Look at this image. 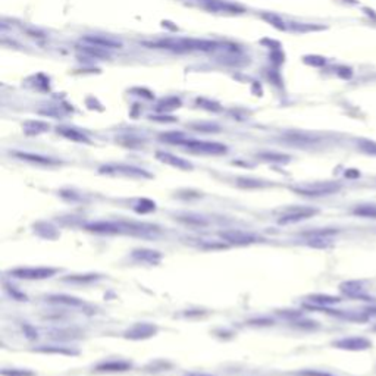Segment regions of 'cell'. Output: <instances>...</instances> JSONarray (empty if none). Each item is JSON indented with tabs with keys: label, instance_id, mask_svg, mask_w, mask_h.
I'll use <instances>...</instances> for the list:
<instances>
[{
	"label": "cell",
	"instance_id": "obj_18",
	"mask_svg": "<svg viewBox=\"0 0 376 376\" xmlns=\"http://www.w3.org/2000/svg\"><path fill=\"white\" fill-rule=\"evenodd\" d=\"M57 133L60 135H63L65 138L71 140V141H77V143H90L88 137L84 135L82 133H80L78 130H74V128H65V127H60L57 128Z\"/></svg>",
	"mask_w": 376,
	"mask_h": 376
},
{
	"label": "cell",
	"instance_id": "obj_3",
	"mask_svg": "<svg viewBox=\"0 0 376 376\" xmlns=\"http://www.w3.org/2000/svg\"><path fill=\"white\" fill-rule=\"evenodd\" d=\"M56 272L54 268H18L10 270V275L19 279H47Z\"/></svg>",
	"mask_w": 376,
	"mask_h": 376
},
{
	"label": "cell",
	"instance_id": "obj_31",
	"mask_svg": "<svg viewBox=\"0 0 376 376\" xmlns=\"http://www.w3.org/2000/svg\"><path fill=\"white\" fill-rule=\"evenodd\" d=\"M207 7H209V9H213V10H228V12H241V10H242V9H240V7H237V6L226 4V3H220V1H217V3H210Z\"/></svg>",
	"mask_w": 376,
	"mask_h": 376
},
{
	"label": "cell",
	"instance_id": "obj_34",
	"mask_svg": "<svg viewBox=\"0 0 376 376\" xmlns=\"http://www.w3.org/2000/svg\"><path fill=\"white\" fill-rule=\"evenodd\" d=\"M298 376H334L328 372H323V371H303V372H298L297 374Z\"/></svg>",
	"mask_w": 376,
	"mask_h": 376
},
{
	"label": "cell",
	"instance_id": "obj_28",
	"mask_svg": "<svg viewBox=\"0 0 376 376\" xmlns=\"http://www.w3.org/2000/svg\"><path fill=\"white\" fill-rule=\"evenodd\" d=\"M237 186L242 188H260L265 187L266 184H263L259 180H251V178H238L237 180Z\"/></svg>",
	"mask_w": 376,
	"mask_h": 376
},
{
	"label": "cell",
	"instance_id": "obj_29",
	"mask_svg": "<svg viewBox=\"0 0 376 376\" xmlns=\"http://www.w3.org/2000/svg\"><path fill=\"white\" fill-rule=\"evenodd\" d=\"M359 149L371 156H376V143L371 141V140H360L359 141Z\"/></svg>",
	"mask_w": 376,
	"mask_h": 376
},
{
	"label": "cell",
	"instance_id": "obj_6",
	"mask_svg": "<svg viewBox=\"0 0 376 376\" xmlns=\"http://www.w3.org/2000/svg\"><path fill=\"white\" fill-rule=\"evenodd\" d=\"M334 347L340 350H349V351H363L372 347V341L365 337H347L341 338L338 341L332 343Z\"/></svg>",
	"mask_w": 376,
	"mask_h": 376
},
{
	"label": "cell",
	"instance_id": "obj_2",
	"mask_svg": "<svg viewBox=\"0 0 376 376\" xmlns=\"http://www.w3.org/2000/svg\"><path fill=\"white\" fill-rule=\"evenodd\" d=\"M181 146H186L188 150L203 155H223L228 152V147L215 141H201V140H184Z\"/></svg>",
	"mask_w": 376,
	"mask_h": 376
},
{
	"label": "cell",
	"instance_id": "obj_35",
	"mask_svg": "<svg viewBox=\"0 0 376 376\" xmlns=\"http://www.w3.org/2000/svg\"><path fill=\"white\" fill-rule=\"evenodd\" d=\"M346 177H347V178H359V177H360V172L356 171V169H349V171L346 172Z\"/></svg>",
	"mask_w": 376,
	"mask_h": 376
},
{
	"label": "cell",
	"instance_id": "obj_14",
	"mask_svg": "<svg viewBox=\"0 0 376 376\" xmlns=\"http://www.w3.org/2000/svg\"><path fill=\"white\" fill-rule=\"evenodd\" d=\"M49 303H54V304H60V306H68V307H84L85 303L81 298L72 297V295H66V294H53L46 297Z\"/></svg>",
	"mask_w": 376,
	"mask_h": 376
},
{
	"label": "cell",
	"instance_id": "obj_8",
	"mask_svg": "<svg viewBox=\"0 0 376 376\" xmlns=\"http://www.w3.org/2000/svg\"><path fill=\"white\" fill-rule=\"evenodd\" d=\"M85 229L93 232H100V234H119L127 231L124 222H106V220L90 222L85 225Z\"/></svg>",
	"mask_w": 376,
	"mask_h": 376
},
{
	"label": "cell",
	"instance_id": "obj_37",
	"mask_svg": "<svg viewBox=\"0 0 376 376\" xmlns=\"http://www.w3.org/2000/svg\"><path fill=\"white\" fill-rule=\"evenodd\" d=\"M363 313L368 315V316H376V307H369V309H366Z\"/></svg>",
	"mask_w": 376,
	"mask_h": 376
},
{
	"label": "cell",
	"instance_id": "obj_38",
	"mask_svg": "<svg viewBox=\"0 0 376 376\" xmlns=\"http://www.w3.org/2000/svg\"><path fill=\"white\" fill-rule=\"evenodd\" d=\"M186 376H212V375H207V374H188Z\"/></svg>",
	"mask_w": 376,
	"mask_h": 376
},
{
	"label": "cell",
	"instance_id": "obj_25",
	"mask_svg": "<svg viewBox=\"0 0 376 376\" xmlns=\"http://www.w3.org/2000/svg\"><path fill=\"white\" fill-rule=\"evenodd\" d=\"M161 140H163L166 143H172V144H183L186 137L183 133H166V134L161 135Z\"/></svg>",
	"mask_w": 376,
	"mask_h": 376
},
{
	"label": "cell",
	"instance_id": "obj_1",
	"mask_svg": "<svg viewBox=\"0 0 376 376\" xmlns=\"http://www.w3.org/2000/svg\"><path fill=\"white\" fill-rule=\"evenodd\" d=\"M291 191L306 195V197H322V195H331L341 189V184L338 183H312V184H303L290 188Z\"/></svg>",
	"mask_w": 376,
	"mask_h": 376
},
{
	"label": "cell",
	"instance_id": "obj_11",
	"mask_svg": "<svg viewBox=\"0 0 376 376\" xmlns=\"http://www.w3.org/2000/svg\"><path fill=\"white\" fill-rule=\"evenodd\" d=\"M131 257L137 262H141V263H150V265H156L161 262L162 259V254L156 250H149V248H138V250H134L131 253Z\"/></svg>",
	"mask_w": 376,
	"mask_h": 376
},
{
	"label": "cell",
	"instance_id": "obj_7",
	"mask_svg": "<svg viewBox=\"0 0 376 376\" xmlns=\"http://www.w3.org/2000/svg\"><path fill=\"white\" fill-rule=\"evenodd\" d=\"M318 213L316 209H310V207H297L294 210H288L285 212L279 219L278 223L279 225H288V223H297L301 220H306L312 216H315Z\"/></svg>",
	"mask_w": 376,
	"mask_h": 376
},
{
	"label": "cell",
	"instance_id": "obj_27",
	"mask_svg": "<svg viewBox=\"0 0 376 376\" xmlns=\"http://www.w3.org/2000/svg\"><path fill=\"white\" fill-rule=\"evenodd\" d=\"M337 232H338L337 229L326 228V229H319V231H309V232H304V235L310 237V238H326V237H331Z\"/></svg>",
	"mask_w": 376,
	"mask_h": 376
},
{
	"label": "cell",
	"instance_id": "obj_36",
	"mask_svg": "<svg viewBox=\"0 0 376 376\" xmlns=\"http://www.w3.org/2000/svg\"><path fill=\"white\" fill-rule=\"evenodd\" d=\"M152 119H155V121H165V122H174L175 121V118H171V116H152Z\"/></svg>",
	"mask_w": 376,
	"mask_h": 376
},
{
	"label": "cell",
	"instance_id": "obj_24",
	"mask_svg": "<svg viewBox=\"0 0 376 376\" xmlns=\"http://www.w3.org/2000/svg\"><path fill=\"white\" fill-rule=\"evenodd\" d=\"M354 215L363 216V217H375L376 219V206L375 204H368V206H359L353 210Z\"/></svg>",
	"mask_w": 376,
	"mask_h": 376
},
{
	"label": "cell",
	"instance_id": "obj_23",
	"mask_svg": "<svg viewBox=\"0 0 376 376\" xmlns=\"http://www.w3.org/2000/svg\"><path fill=\"white\" fill-rule=\"evenodd\" d=\"M259 158H262L263 161L276 162V163H287L290 161V156L281 155V153H275V152H263V153L259 155Z\"/></svg>",
	"mask_w": 376,
	"mask_h": 376
},
{
	"label": "cell",
	"instance_id": "obj_32",
	"mask_svg": "<svg viewBox=\"0 0 376 376\" xmlns=\"http://www.w3.org/2000/svg\"><path fill=\"white\" fill-rule=\"evenodd\" d=\"M1 376H34V372L24 369H3Z\"/></svg>",
	"mask_w": 376,
	"mask_h": 376
},
{
	"label": "cell",
	"instance_id": "obj_20",
	"mask_svg": "<svg viewBox=\"0 0 376 376\" xmlns=\"http://www.w3.org/2000/svg\"><path fill=\"white\" fill-rule=\"evenodd\" d=\"M34 351L46 353V354H65V356H75V354H78V351H74V350L66 349V347H57V346H43V347L34 349Z\"/></svg>",
	"mask_w": 376,
	"mask_h": 376
},
{
	"label": "cell",
	"instance_id": "obj_10",
	"mask_svg": "<svg viewBox=\"0 0 376 376\" xmlns=\"http://www.w3.org/2000/svg\"><path fill=\"white\" fill-rule=\"evenodd\" d=\"M82 43H87V44H91V46H96V47H100V49H121L122 47V43L112 38V37H105V35H84L81 38Z\"/></svg>",
	"mask_w": 376,
	"mask_h": 376
},
{
	"label": "cell",
	"instance_id": "obj_19",
	"mask_svg": "<svg viewBox=\"0 0 376 376\" xmlns=\"http://www.w3.org/2000/svg\"><path fill=\"white\" fill-rule=\"evenodd\" d=\"M22 127H24V131H25L28 135H37V134H41V133L49 131V128H50L49 124L41 122V121H28V122H25Z\"/></svg>",
	"mask_w": 376,
	"mask_h": 376
},
{
	"label": "cell",
	"instance_id": "obj_4",
	"mask_svg": "<svg viewBox=\"0 0 376 376\" xmlns=\"http://www.w3.org/2000/svg\"><path fill=\"white\" fill-rule=\"evenodd\" d=\"M100 174H110V175H125V177H135V178H150L152 175L141 168L130 166V165H105L99 169Z\"/></svg>",
	"mask_w": 376,
	"mask_h": 376
},
{
	"label": "cell",
	"instance_id": "obj_16",
	"mask_svg": "<svg viewBox=\"0 0 376 376\" xmlns=\"http://www.w3.org/2000/svg\"><path fill=\"white\" fill-rule=\"evenodd\" d=\"M131 368H133V365L130 362L109 360V362L99 363L96 366V371H99V372H125V371H130Z\"/></svg>",
	"mask_w": 376,
	"mask_h": 376
},
{
	"label": "cell",
	"instance_id": "obj_13",
	"mask_svg": "<svg viewBox=\"0 0 376 376\" xmlns=\"http://www.w3.org/2000/svg\"><path fill=\"white\" fill-rule=\"evenodd\" d=\"M13 156L21 159V161H27L31 163H37V165H59L60 162L47 156H41V155H34V153H28V152H13Z\"/></svg>",
	"mask_w": 376,
	"mask_h": 376
},
{
	"label": "cell",
	"instance_id": "obj_12",
	"mask_svg": "<svg viewBox=\"0 0 376 376\" xmlns=\"http://www.w3.org/2000/svg\"><path fill=\"white\" fill-rule=\"evenodd\" d=\"M341 291L347 295V297H351V298H360V300H365V301H374L375 298L369 297L365 290L362 288V285L359 282H346L343 284L341 287Z\"/></svg>",
	"mask_w": 376,
	"mask_h": 376
},
{
	"label": "cell",
	"instance_id": "obj_39",
	"mask_svg": "<svg viewBox=\"0 0 376 376\" xmlns=\"http://www.w3.org/2000/svg\"><path fill=\"white\" fill-rule=\"evenodd\" d=\"M374 329H375V331H376V326H375V328H374Z\"/></svg>",
	"mask_w": 376,
	"mask_h": 376
},
{
	"label": "cell",
	"instance_id": "obj_15",
	"mask_svg": "<svg viewBox=\"0 0 376 376\" xmlns=\"http://www.w3.org/2000/svg\"><path fill=\"white\" fill-rule=\"evenodd\" d=\"M156 158L161 161V162H163V163H166V165H171V166H175V168H178V169H192V165L186 161V159H181V158H178V156H174V155H171V153H165V152H158L156 153Z\"/></svg>",
	"mask_w": 376,
	"mask_h": 376
},
{
	"label": "cell",
	"instance_id": "obj_9",
	"mask_svg": "<svg viewBox=\"0 0 376 376\" xmlns=\"http://www.w3.org/2000/svg\"><path fill=\"white\" fill-rule=\"evenodd\" d=\"M158 332V326L152 323H135L131 329L125 332V338L130 340H146Z\"/></svg>",
	"mask_w": 376,
	"mask_h": 376
},
{
	"label": "cell",
	"instance_id": "obj_21",
	"mask_svg": "<svg viewBox=\"0 0 376 376\" xmlns=\"http://www.w3.org/2000/svg\"><path fill=\"white\" fill-rule=\"evenodd\" d=\"M102 276L97 273H85V275H69L66 278H63V281L66 282H74V284H90V282H96L99 281Z\"/></svg>",
	"mask_w": 376,
	"mask_h": 376
},
{
	"label": "cell",
	"instance_id": "obj_5",
	"mask_svg": "<svg viewBox=\"0 0 376 376\" xmlns=\"http://www.w3.org/2000/svg\"><path fill=\"white\" fill-rule=\"evenodd\" d=\"M220 237L229 242V244H235V245H247V244H253L260 241L262 238L247 232V231H241V229H229V231H223L220 232Z\"/></svg>",
	"mask_w": 376,
	"mask_h": 376
},
{
	"label": "cell",
	"instance_id": "obj_26",
	"mask_svg": "<svg viewBox=\"0 0 376 376\" xmlns=\"http://www.w3.org/2000/svg\"><path fill=\"white\" fill-rule=\"evenodd\" d=\"M262 16H263V19H265V21H268L270 25L276 27L278 29H285V28H287L285 22H284V21H282L278 15H275V13H263Z\"/></svg>",
	"mask_w": 376,
	"mask_h": 376
},
{
	"label": "cell",
	"instance_id": "obj_33",
	"mask_svg": "<svg viewBox=\"0 0 376 376\" xmlns=\"http://www.w3.org/2000/svg\"><path fill=\"white\" fill-rule=\"evenodd\" d=\"M178 106H180V100H178V99H171V100L162 102V103L159 105V110L174 109V107H178Z\"/></svg>",
	"mask_w": 376,
	"mask_h": 376
},
{
	"label": "cell",
	"instance_id": "obj_17",
	"mask_svg": "<svg viewBox=\"0 0 376 376\" xmlns=\"http://www.w3.org/2000/svg\"><path fill=\"white\" fill-rule=\"evenodd\" d=\"M307 300L313 304V306H319V307H326V306H332L341 301L340 297L335 295H328V294H312L307 297Z\"/></svg>",
	"mask_w": 376,
	"mask_h": 376
},
{
	"label": "cell",
	"instance_id": "obj_22",
	"mask_svg": "<svg viewBox=\"0 0 376 376\" xmlns=\"http://www.w3.org/2000/svg\"><path fill=\"white\" fill-rule=\"evenodd\" d=\"M84 53L93 56V57H99V59H107L109 57V53L106 52V49H100V47H96V46H91V44H87V43H82V47H80Z\"/></svg>",
	"mask_w": 376,
	"mask_h": 376
},
{
	"label": "cell",
	"instance_id": "obj_30",
	"mask_svg": "<svg viewBox=\"0 0 376 376\" xmlns=\"http://www.w3.org/2000/svg\"><path fill=\"white\" fill-rule=\"evenodd\" d=\"M288 140L291 143H297V144H312V143H316L318 140L310 137V135H298V134H293V135H288Z\"/></svg>",
	"mask_w": 376,
	"mask_h": 376
}]
</instances>
